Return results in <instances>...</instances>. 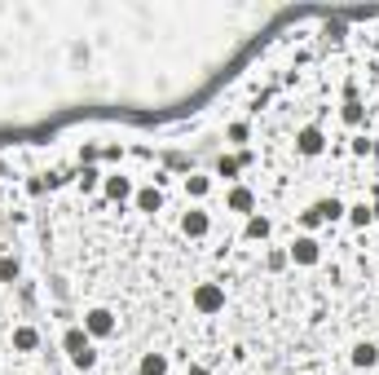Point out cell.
<instances>
[{"mask_svg":"<svg viewBox=\"0 0 379 375\" xmlns=\"http://www.w3.org/2000/svg\"><path fill=\"white\" fill-rule=\"evenodd\" d=\"M84 331L97 336V340L115 336V314H110V309H89V314H84Z\"/></svg>","mask_w":379,"mask_h":375,"instance_id":"cell-4","label":"cell"},{"mask_svg":"<svg viewBox=\"0 0 379 375\" xmlns=\"http://www.w3.org/2000/svg\"><path fill=\"white\" fill-rule=\"evenodd\" d=\"M353 367H361V371L379 367V345H371V340H361V345H353Z\"/></svg>","mask_w":379,"mask_h":375,"instance_id":"cell-6","label":"cell"},{"mask_svg":"<svg viewBox=\"0 0 379 375\" xmlns=\"http://www.w3.org/2000/svg\"><path fill=\"white\" fill-rule=\"evenodd\" d=\"M106 194H110V199H128V194H133V182H128V177H106Z\"/></svg>","mask_w":379,"mask_h":375,"instance_id":"cell-11","label":"cell"},{"mask_svg":"<svg viewBox=\"0 0 379 375\" xmlns=\"http://www.w3.org/2000/svg\"><path fill=\"white\" fill-rule=\"evenodd\" d=\"M349 221H353V225H371V221H375V212H371L366 203H357V208H349Z\"/></svg>","mask_w":379,"mask_h":375,"instance_id":"cell-17","label":"cell"},{"mask_svg":"<svg viewBox=\"0 0 379 375\" xmlns=\"http://www.w3.org/2000/svg\"><path fill=\"white\" fill-rule=\"evenodd\" d=\"M186 375H212V371H207V367H190Z\"/></svg>","mask_w":379,"mask_h":375,"instance_id":"cell-24","label":"cell"},{"mask_svg":"<svg viewBox=\"0 0 379 375\" xmlns=\"http://www.w3.org/2000/svg\"><path fill=\"white\" fill-rule=\"evenodd\" d=\"M225 203H229V212H252V208H256V194L247 190V186H234Z\"/></svg>","mask_w":379,"mask_h":375,"instance_id":"cell-7","label":"cell"},{"mask_svg":"<svg viewBox=\"0 0 379 375\" xmlns=\"http://www.w3.org/2000/svg\"><path fill=\"white\" fill-rule=\"evenodd\" d=\"M300 225H304V230H318V225H322V217L309 208V212H300Z\"/></svg>","mask_w":379,"mask_h":375,"instance_id":"cell-21","label":"cell"},{"mask_svg":"<svg viewBox=\"0 0 379 375\" xmlns=\"http://www.w3.org/2000/svg\"><path fill=\"white\" fill-rule=\"evenodd\" d=\"M36 345H40V331H36V327H13V349L31 353Z\"/></svg>","mask_w":379,"mask_h":375,"instance_id":"cell-10","label":"cell"},{"mask_svg":"<svg viewBox=\"0 0 379 375\" xmlns=\"http://www.w3.org/2000/svg\"><path fill=\"white\" fill-rule=\"evenodd\" d=\"M159 203H163L159 190H141V194H137V208H141V212H159Z\"/></svg>","mask_w":379,"mask_h":375,"instance_id":"cell-14","label":"cell"},{"mask_svg":"<svg viewBox=\"0 0 379 375\" xmlns=\"http://www.w3.org/2000/svg\"><path fill=\"white\" fill-rule=\"evenodd\" d=\"M18 279V260L13 256H0V283H13Z\"/></svg>","mask_w":379,"mask_h":375,"instance_id":"cell-15","label":"cell"},{"mask_svg":"<svg viewBox=\"0 0 379 375\" xmlns=\"http://www.w3.org/2000/svg\"><path fill=\"white\" fill-rule=\"evenodd\" d=\"M313 212H318L322 221H335V217H344V212H349V208H344L340 199H322V203H313Z\"/></svg>","mask_w":379,"mask_h":375,"instance_id":"cell-13","label":"cell"},{"mask_svg":"<svg viewBox=\"0 0 379 375\" xmlns=\"http://www.w3.org/2000/svg\"><path fill=\"white\" fill-rule=\"evenodd\" d=\"M247 133H252L247 124H229V141H247Z\"/></svg>","mask_w":379,"mask_h":375,"instance_id":"cell-23","label":"cell"},{"mask_svg":"<svg viewBox=\"0 0 379 375\" xmlns=\"http://www.w3.org/2000/svg\"><path fill=\"white\" fill-rule=\"evenodd\" d=\"M62 345H67V357H71V362H75L79 371H93V367H97V353H93V345H89V331L71 327Z\"/></svg>","mask_w":379,"mask_h":375,"instance_id":"cell-1","label":"cell"},{"mask_svg":"<svg viewBox=\"0 0 379 375\" xmlns=\"http://www.w3.org/2000/svg\"><path fill=\"white\" fill-rule=\"evenodd\" d=\"M97 182H102V172H97V168H84V172H79V186H84V190H97Z\"/></svg>","mask_w":379,"mask_h":375,"instance_id":"cell-20","label":"cell"},{"mask_svg":"<svg viewBox=\"0 0 379 375\" xmlns=\"http://www.w3.org/2000/svg\"><path fill=\"white\" fill-rule=\"evenodd\" d=\"M186 190L194 194V199H203V194L212 190V182H207V177H186Z\"/></svg>","mask_w":379,"mask_h":375,"instance_id":"cell-16","label":"cell"},{"mask_svg":"<svg viewBox=\"0 0 379 375\" xmlns=\"http://www.w3.org/2000/svg\"><path fill=\"white\" fill-rule=\"evenodd\" d=\"M287 260H291L287 252H269V256H265V269H269V274H278V269H287Z\"/></svg>","mask_w":379,"mask_h":375,"instance_id":"cell-19","label":"cell"},{"mask_svg":"<svg viewBox=\"0 0 379 375\" xmlns=\"http://www.w3.org/2000/svg\"><path fill=\"white\" fill-rule=\"evenodd\" d=\"M371 212H375V221H379V199H375V208H371Z\"/></svg>","mask_w":379,"mask_h":375,"instance_id":"cell-25","label":"cell"},{"mask_svg":"<svg viewBox=\"0 0 379 375\" xmlns=\"http://www.w3.org/2000/svg\"><path fill=\"white\" fill-rule=\"evenodd\" d=\"M344 124H361V106H357V102L344 106Z\"/></svg>","mask_w":379,"mask_h":375,"instance_id":"cell-22","label":"cell"},{"mask_svg":"<svg viewBox=\"0 0 379 375\" xmlns=\"http://www.w3.org/2000/svg\"><path fill=\"white\" fill-rule=\"evenodd\" d=\"M295 141H300V155H322V146H326V137L318 133V128H304Z\"/></svg>","mask_w":379,"mask_h":375,"instance_id":"cell-8","label":"cell"},{"mask_svg":"<svg viewBox=\"0 0 379 375\" xmlns=\"http://www.w3.org/2000/svg\"><path fill=\"white\" fill-rule=\"evenodd\" d=\"M287 256L295 260V265H318V260H322V243L313 239V234H304V239H295L291 248H287Z\"/></svg>","mask_w":379,"mask_h":375,"instance_id":"cell-3","label":"cell"},{"mask_svg":"<svg viewBox=\"0 0 379 375\" xmlns=\"http://www.w3.org/2000/svg\"><path fill=\"white\" fill-rule=\"evenodd\" d=\"M238 168H243V164H238V155H225L221 164H217V177H238Z\"/></svg>","mask_w":379,"mask_h":375,"instance_id":"cell-18","label":"cell"},{"mask_svg":"<svg viewBox=\"0 0 379 375\" xmlns=\"http://www.w3.org/2000/svg\"><path fill=\"white\" fill-rule=\"evenodd\" d=\"M269 217H247V230H243V239H252V243H260V239H269Z\"/></svg>","mask_w":379,"mask_h":375,"instance_id":"cell-9","label":"cell"},{"mask_svg":"<svg viewBox=\"0 0 379 375\" xmlns=\"http://www.w3.org/2000/svg\"><path fill=\"white\" fill-rule=\"evenodd\" d=\"M194 309H199V314H221L225 309V287L221 283H199L194 287Z\"/></svg>","mask_w":379,"mask_h":375,"instance_id":"cell-2","label":"cell"},{"mask_svg":"<svg viewBox=\"0 0 379 375\" xmlns=\"http://www.w3.org/2000/svg\"><path fill=\"white\" fill-rule=\"evenodd\" d=\"M181 230H186V239H203L207 230H212V221H207V212H186V217H181Z\"/></svg>","mask_w":379,"mask_h":375,"instance_id":"cell-5","label":"cell"},{"mask_svg":"<svg viewBox=\"0 0 379 375\" xmlns=\"http://www.w3.org/2000/svg\"><path fill=\"white\" fill-rule=\"evenodd\" d=\"M141 375H168V357L163 353H146L141 357Z\"/></svg>","mask_w":379,"mask_h":375,"instance_id":"cell-12","label":"cell"}]
</instances>
